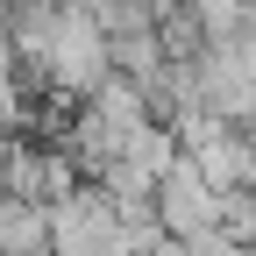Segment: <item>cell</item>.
Listing matches in <instances>:
<instances>
[{
  "instance_id": "cell-2",
  "label": "cell",
  "mask_w": 256,
  "mask_h": 256,
  "mask_svg": "<svg viewBox=\"0 0 256 256\" xmlns=\"http://www.w3.org/2000/svg\"><path fill=\"white\" fill-rule=\"evenodd\" d=\"M150 214H156V228H164L171 242H192V235L228 228V192H220L200 164H192V156H171V164H164V178H156Z\"/></svg>"
},
{
  "instance_id": "cell-3",
  "label": "cell",
  "mask_w": 256,
  "mask_h": 256,
  "mask_svg": "<svg viewBox=\"0 0 256 256\" xmlns=\"http://www.w3.org/2000/svg\"><path fill=\"white\" fill-rule=\"evenodd\" d=\"M192 86H200V107L249 128L256 121V50L242 43H206L200 57H192Z\"/></svg>"
},
{
  "instance_id": "cell-1",
  "label": "cell",
  "mask_w": 256,
  "mask_h": 256,
  "mask_svg": "<svg viewBox=\"0 0 256 256\" xmlns=\"http://www.w3.org/2000/svg\"><path fill=\"white\" fill-rule=\"evenodd\" d=\"M50 86H57V107H86L92 92L114 78V57H107V28L92 22L86 0H64L57 14V36H50Z\"/></svg>"
},
{
  "instance_id": "cell-4",
  "label": "cell",
  "mask_w": 256,
  "mask_h": 256,
  "mask_svg": "<svg viewBox=\"0 0 256 256\" xmlns=\"http://www.w3.org/2000/svg\"><path fill=\"white\" fill-rule=\"evenodd\" d=\"M0 256H50V206L0 192Z\"/></svg>"
}]
</instances>
